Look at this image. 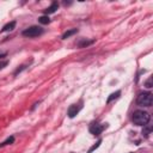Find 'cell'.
Segmentation results:
<instances>
[{"instance_id":"cell-1","label":"cell","mask_w":153,"mask_h":153,"mask_svg":"<svg viewBox=\"0 0 153 153\" xmlns=\"http://www.w3.org/2000/svg\"><path fill=\"white\" fill-rule=\"evenodd\" d=\"M133 122L136 126H146L149 122V114L143 110H136L133 114Z\"/></svg>"},{"instance_id":"cell-2","label":"cell","mask_w":153,"mask_h":153,"mask_svg":"<svg viewBox=\"0 0 153 153\" xmlns=\"http://www.w3.org/2000/svg\"><path fill=\"white\" fill-rule=\"evenodd\" d=\"M152 102H153V97L151 92H142L136 98L137 105H141V106H151Z\"/></svg>"},{"instance_id":"cell-3","label":"cell","mask_w":153,"mask_h":153,"mask_svg":"<svg viewBox=\"0 0 153 153\" xmlns=\"http://www.w3.org/2000/svg\"><path fill=\"white\" fill-rule=\"evenodd\" d=\"M42 32H43V29L42 27H39V26H30V27H27V29H25L23 31V36L31 38V37L39 36Z\"/></svg>"},{"instance_id":"cell-4","label":"cell","mask_w":153,"mask_h":153,"mask_svg":"<svg viewBox=\"0 0 153 153\" xmlns=\"http://www.w3.org/2000/svg\"><path fill=\"white\" fill-rule=\"evenodd\" d=\"M105 128H106V124L104 123H92L90 126V133L93 135H99Z\"/></svg>"},{"instance_id":"cell-5","label":"cell","mask_w":153,"mask_h":153,"mask_svg":"<svg viewBox=\"0 0 153 153\" xmlns=\"http://www.w3.org/2000/svg\"><path fill=\"white\" fill-rule=\"evenodd\" d=\"M80 109H81V105H78V104H72L69 108H68V111H67V114H68V116L71 117V118H73L79 111H80Z\"/></svg>"},{"instance_id":"cell-6","label":"cell","mask_w":153,"mask_h":153,"mask_svg":"<svg viewBox=\"0 0 153 153\" xmlns=\"http://www.w3.org/2000/svg\"><path fill=\"white\" fill-rule=\"evenodd\" d=\"M57 8H59V4H57V2H53V4H51L47 10H44V13H45V16L51 14V13H54Z\"/></svg>"},{"instance_id":"cell-7","label":"cell","mask_w":153,"mask_h":153,"mask_svg":"<svg viewBox=\"0 0 153 153\" xmlns=\"http://www.w3.org/2000/svg\"><path fill=\"white\" fill-rule=\"evenodd\" d=\"M14 26H16V22L13 20V22H10V23H7L6 25H4V27H2V32H6V31H12L13 29H14Z\"/></svg>"},{"instance_id":"cell-8","label":"cell","mask_w":153,"mask_h":153,"mask_svg":"<svg viewBox=\"0 0 153 153\" xmlns=\"http://www.w3.org/2000/svg\"><path fill=\"white\" fill-rule=\"evenodd\" d=\"M120 94H121V91H116V92L111 93V94H110V97H108V99H106V104L111 103L114 99H117V98L120 97Z\"/></svg>"},{"instance_id":"cell-9","label":"cell","mask_w":153,"mask_h":153,"mask_svg":"<svg viewBox=\"0 0 153 153\" xmlns=\"http://www.w3.org/2000/svg\"><path fill=\"white\" fill-rule=\"evenodd\" d=\"M76 32H78V30H76V29H72V30H68V31H66V32L62 35V39H66V38L71 37L72 35H74V33H76Z\"/></svg>"},{"instance_id":"cell-10","label":"cell","mask_w":153,"mask_h":153,"mask_svg":"<svg viewBox=\"0 0 153 153\" xmlns=\"http://www.w3.org/2000/svg\"><path fill=\"white\" fill-rule=\"evenodd\" d=\"M38 22H39L41 24H48V23L50 22V19H49L48 16H42V17L38 18Z\"/></svg>"},{"instance_id":"cell-11","label":"cell","mask_w":153,"mask_h":153,"mask_svg":"<svg viewBox=\"0 0 153 153\" xmlns=\"http://www.w3.org/2000/svg\"><path fill=\"white\" fill-rule=\"evenodd\" d=\"M100 143H102V140H98V141L96 142V145H93V146H92V147H91V148L88 149V152H87V153H92V152H93L94 149H97V148H98V147L100 146Z\"/></svg>"},{"instance_id":"cell-12","label":"cell","mask_w":153,"mask_h":153,"mask_svg":"<svg viewBox=\"0 0 153 153\" xmlns=\"http://www.w3.org/2000/svg\"><path fill=\"white\" fill-rule=\"evenodd\" d=\"M94 41H82V42H80L78 45L80 47V48H84V47H87V45H90V44H92Z\"/></svg>"},{"instance_id":"cell-13","label":"cell","mask_w":153,"mask_h":153,"mask_svg":"<svg viewBox=\"0 0 153 153\" xmlns=\"http://www.w3.org/2000/svg\"><path fill=\"white\" fill-rule=\"evenodd\" d=\"M146 126H147V124H146ZM146 126H143V127H146ZM149 133H151V127H146V128L142 130V134H143V136H146V137L149 135Z\"/></svg>"},{"instance_id":"cell-14","label":"cell","mask_w":153,"mask_h":153,"mask_svg":"<svg viewBox=\"0 0 153 153\" xmlns=\"http://www.w3.org/2000/svg\"><path fill=\"white\" fill-rule=\"evenodd\" d=\"M145 86H146L147 88H151V87H152V78H151V76H149V78L147 79V81L145 82Z\"/></svg>"},{"instance_id":"cell-15","label":"cell","mask_w":153,"mask_h":153,"mask_svg":"<svg viewBox=\"0 0 153 153\" xmlns=\"http://www.w3.org/2000/svg\"><path fill=\"white\" fill-rule=\"evenodd\" d=\"M13 141H14V137H13V136H11V137H8L5 142H2V146H4V145H10V143H12Z\"/></svg>"},{"instance_id":"cell-16","label":"cell","mask_w":153,"mask_h":153,"mask_svg":"<svg viewBox=\"0 0 153 153\" xmlns=\"http://www.w3.org/2000/svg\"><path fill=\"white\" fill-rule=\"evenodd\" d=\"M6 65H7V62H0V69H1V68H4Z\"/></svg>"}]
</instances>
